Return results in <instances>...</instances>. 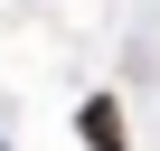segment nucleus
<instances>
[{"label":"nucleus","instance_id":"f257e3e1","mask_svg":"<svg viewBox=\"0 0 160 151\" xmlns=\"http://www.w3.org/2000/svg\"><path fill=\"white\" fill-rule=\"evenodd\" d=\"M75 142H85V151H132L122 104H113V95H85V104H75Z\"/></svg>","mask_w":160,"mask_h":151}]
</instances>
